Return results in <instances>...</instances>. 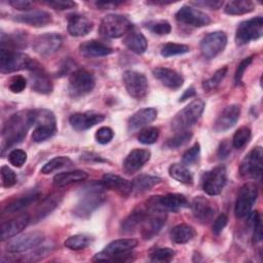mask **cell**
<instances>
[{
  "label": "cell",
  "mask_w": 263,
  "mask_h": 263,
  "mask_svg": "<svg viewBox=\"0 0 263 263\" xmlns=\"http://www.w3.org/2000/svg\"><path fill=\"white\" fill-rule=\"evenodd\" d=\"M33 125V110H22L12 114L2 128V153L6 148L21 143Z\"/></svg>",
  "instance_id": "6da1fadb"
},
{
  "label": "cell",
  "mask_w": 263,
  "mask_h": 263,
  "mask_svg": "<svg viewBox=\"0 0 263 263\" xmlns=\"http://www.w3.org/2000/svg\"><path fill=\"white\" fill-rule=\"evenodd\" d=\"M104 189L101 182H92L84 186L80 191L78 202L73 209L74 215L79 218L89 217L105 201Z\"/></svg>",
  "instance_id": "7a4b0ae2"
},
{
  "label": "cell",
  "mask_w": 263,
  "mask_h": 263,
  "mask_svg": "<svg viewBox=\"0 0 263 263\" xmlns=\"http://www.w3.org/2000/svg\"><path fill=\"white\" fill-rule=\"evenodd\" d=\"M138 246L135 238H120L108 243L100 253L96 254L92 261H119L124 262L132 259L130 251Z\"/></svg>",
  "instance_id": "3957f363"
},
{
  "label": "cell",
  "mask_w": 263,
  "mask_h": 263,
  "mask_svg": "<svg viewBox=\"0 0 263 263\" xmlns=\"http://www.w3.org/2000/svg\"><path fill=\"white\" fill-rule=\"evenodd\" d=\"M34 125L36 126L32 133V140L36 143L51 138L57 132V120L54 114L48 109H34Z\"/></svg>",
  "instance_id": "277c9868"
},
{
  "label": "cell",
  "mask_w": 263,
  "mask_h": 263,
  "mask_svg": "<svg viewBox=\"0 0 263 263\" xmlns=\"http://www.w3.org/2000/svg\"><path fill=\"white\" fill-rule=\"evenodd\" d=\"M37 64L38 62L23 52L5 48L0 50V71L2 73H12L21 70L31 71Z\"/></svg>",
  "instance_id": "5b68a950"
},
{
  "label": "cell",
  "mask_w": 263,
  "mask_h": 263,
  "mask_svg": "<svg viewBox=\"0 0 263 263\" xmlns=\"http://www.w3.org/2000/svg\"><path fill=\"white\" fill-rule=\"evenodd\" d=\"M203 110L204 102L202 100L196 99L192 101L176 114L172 120V128L176 132L186 130L200 118Z\"/></svg>",
  "instance_id": "8992f818"
},
{
  "label": "cell",
  "mask_w": 263,
  "mask_h": 263,
  "mask_svg": "<svg viewBox=\"0 0 263 263\" xmlns=\"http://www.w3.org/2000/svg\"><path fill=\"white\" fill-rule=\"evenodd\" d=\"M96 85L95 76L84 69L74 71L69 77L68 92L73 99H77L89 93Z\"/></svg>",
  "instance_id": "52a82bcc"
},
{
  "label": "cell",
  "mask_w": 263,
  "mask_h": 263,
  "mask_svg": "<svg viewBox=\"0 0 263 263\" xmlns=\"http://www.w3.org/2000/svg\"><path fill=\"white\" fill-rule=\"evenodd\" d=\"M133 28V24L126 16L110 13L103 17L100 25V33L108 38H119Z\"/></svg>",
  "instance_id": "ba28073f"
},
{
  "label": "cell",
  "mask_w": 263,
  "mask_h": 263,
  "mask_svg": "<svg viewBox=\"0 0 263 263\" xmlns=\"http://www.w3.org/2000/svg\"><path fill=\"white\" fill-rule=\"evenodd\" d=\"M188 201L186 197L179 193H168L165 195L151 196L146 201V208L162 212H178L181 209L187 208Z\"/></svg>",
  "instance_id": "9c48e42d"
},
{
  "label": "cell",
  "mask_w": 263,
  "mask_h": 263,
  "mask_svg": "<svg viewBox=\"0 0 263 263\" xmlns=\"http://www.w3.org/2000/svg\"><path fill=\"white\" fill-rule=\"evenodd\" d=\"M258 196V187L253 182H248L243 184L237 193L235 206H234V214L237 218L241 219L247 217L251 210L256 202Z\"/></svg>",
  "instance_id": "30bf717a"
},
{
  "label": "cell",
  "mask_w": 263,
  "mask_h": 263,
  "mask_svg": "<svg viewBox=\"0 0 263 263\" xmlns=\"http://www.w3.org/2000/svg\"><path fill=\"white\" fill-rule=\"evenodd\" d=\"M263 35V18L261 16L253 17L241 22L235 33L237 45H243L252 40H257Z\"/></svg>",
  "instance_id": "8fae6325"
},
{
  "label": "cell",
  "mask_w": 263,
  "mask_h": 263,
  "mask_svg": "<svg viewBox=\"0 0 263 263\" xmlns=\"http://www.w3.org/2000/svg\"><path fill=\"white\" fill-rule=\"evenodd\" d=\"M263 150L262 147L257 146L253 148L241 160L239 172L242 177L260 179L262 175Z\"/></svg>",
  "instance_id": "7c38bea8"
},
{
  "label": "cell",
  "mask_w": 263,
  "mask_h": 263,
  "mask_svg": "<svg viewBox=\"0 0 263 263\" xmlns=\"http://www.w3.org/2000/svg\"><path fill=\"white\" fill-rule=\"evenodd\" d=\"M122 81L130 97L141 100L147 95L148 81L144 74L134 70H126L122 74Z\"/></svg>",
  "instance_id": "4fadbf2b"
},
{
  "label": "cell",
  "mask_w": 263,
  "mask_h": 263,
  "mask_svg": "<svg viewBox=\"0 0 263 263\" xmlns=\"http://www.w3.org/2000/svg\"><path fill=\"white\" fill-rule=\"evenodd\" d=\"M227 181V172L224 165H219L211 171L204 173L202 177V189L203 191L215 196L222 192Z\"/></svg>",
  "instance_id": "5bb4252c"
},
{
  "label": "cell",
  "mask_w": 263,
  "mask_h": 263,
  "mask_svg": "<svg viewBox=\"0 0 263 263\" xmlns=\"http://www.w3.org/2000/svg\"><path fill=\"white\" fill-rule=\"evenodd\" d=\"M227 44V36L222 31H215L206 34L200 41L201 54L208 59L216 58L222 52Z\"/></svg>",
  "instance_id": "9a60e30c"
},
{
  "label": "cell",
  "mask_w": 263,
  "mask_h": 263,
  "mask_svg": "<svg viewBox=\"0 0 263 263\" xmlns=\"http://www.w3.org/2000/svg\"><path fill=\"white\" fill-rule=\"evenodd\" d=\"M44 235L41 232H29L11 238L6 246V250L9 253L20 254L26 253L33 249H36L43 241Z\"/></svg>",
  "instance_id": "2e32d148"
},
{
  "label": "cell",
  "mask_w": 263,
  "mask_h": 263,
  "mask_svg": "<svg viewBox=\"0 0 263 263\" xmlns=\"http://www.w3.org/2000/svg\"><path fill=\"white\" fill-rule=\"evenodd\" d=\"M146 217L140 227L144 239H151L163 227L166 220V213L157 210L147 209Z\"/></svg>",
  "instance_id": "e0dca14e"
},
{
  "label": "cell",
  "mask_w": 263,
  "mask_h": 263,
  "mask_svg": "<svg viewBox=\"0 0 263 263\" xmlns=\"http://www.w3.org/2000/svg\"><path fill=\"white\" fill-rule=\"evenodd\" d=\"M63 44V38L57 33H45L37 36L33 41V49L41 57H48L57 52Z\"/></svg>",
  "instance_id": "ac0fdd59"
},
{
  "label": "cell",
  "mask_w": 263,
  "mask_h": 263,
  "mask_svg": "<svg viewBox=\"0 0 263 263\" xmlns=\"http://www.w3.org/2000/svg\"><path fill=\"white\" fill-rule=\"evenodd\" d=\"M175 16L179 23L191 27L200 28L211 24V18L206 13L188 5L182 6Z\"/></svg>",
  "instance_id": "d6986e66"
},
{
  "label": "cell",
  "mask_w": 263,
  "mask_h": 263,
  "mask_svg": "<svg viewBox=\"0 0 263 263\" xmlns=\"http://www.w3.org/2000/svg\"><path fill=\"white\" fill-rule=\"evenodd\" d=\"M104 119H105V115L101 113H97L93 111H86V112H78V113L72 114L69 118V122H70V125L75 130L83 132L102 122Z\"/></svg>",
  "instance_id": "ffe728a7"
},
{
  "label": "cell",
  "mask_w": 263,
  "mask_h": 263,
  "mask_svg": "<svg viewBox=\"0 0 263 263\" xmlns=\"http://www.w3.org/2000/svg\"><path fill=\"white\" fill-rule=\"evenodd\" d=\"M191 210L194 217L201 223L211 222L217 214L216 205L208 198L196 196L191 203Z\"/></svg>",
  "instance_id": "44dd1931"
},
{
  "label": "cell",
  "mask_w": 263,
  "mask_h": 263,
  "mask_svg": "<svg viewBox=\"0 0 263 263\" xmlns=\"http://www.w3.org/2000/svg\"><path fill=\"white\" fill-rule=\"evenodd\" d=\"M239 115L240 107L238 105L232 104L225 107L214 122L215 132L222 133L231 128L237 122Z\"/></svg>",
  "instance_id": "7402d4cb"
},
{
  "label": "cell",
  "mask_w": 263,
  "mask_h": 263,
  "mask_svg": "<svg viewBox=\"0 0 263 263\" xmlns=\"http://www.w3.org/2000/svg\"><path fill=\"white\" fill-rule=\"evenodd\" d=\"M157 117V110L155 108H143L135 112L128 119L127 130L136 133L137 130L147 126L153 122Z\"/></svg>",
  "instance_id": "603a6c76"
},
{
  "label": "cell",
  "mask_w": 263,
  "mask_h": 263,
  "mask_svg": "<svg viewBox=\"0 0 263 263\" xmlns=\"http://www.w3.org/2000/svg\"><path fill=\"white\" fill-rule=\"evenodd\" d=\"M30 216L22 214L1 224V239L6 240L21 233L29 224Z\"/></svg>",
  "instance_id": "cb8c5ba5"
},
{
  "label": "cell",
  "mask_w": 263,
  "mask_h": 263,
  "mask_svg": "<svg viewBox=\"0 0 263 263\" xmlns=\"http://www.w3.org/2000/svg\"><path fill=\"white\" fill-rule=\"evenodd\" d=\"M30 72L31 86L34 91L42 95H48L52 91L51 80L39 63Z\"/></svg>",
  "instance_id": "d4e9b609"
},
{
  "label": "cell",
  "mask_w": 263,
  "mask_h": 263,
  "mask_svg": "<svg viewBox=\"0 0 263 263\" xmlns=\"http://www.w3.org/2000/svg\"><path fill=\"white\" fill-rule=\"evenodd\" d=\"M101 183L105 189L117 192L122 196H128L133 192V184L130 181L114 174H105Z\"/></svg>",
  "instance_id": "484cf974"
},
{
  "label": "cell",
  "mask_w": 263,
  "mask_h": 263,
  "mask_svg": "<svg viewBox=\"0 0 263 263\" xmlns=\"http://www.w3.org/2000/svg\"><path fill=\"white\" fill-rule=\"evenodd\" d=\"M13 20L33 27H44L52 22L51 14L44 10H30L13 16Z\"/></svg>",
  "instance_id": "4316f807"
},
{
  "label": "cell",
  "mask_w": 263,
  "mask_h": 263,
  "mask_svg": "<svg viewBox=\"0 0 263 263\" xmlns=\"http://www.w3.org/2000/svg\"><path fill=\"white\" fill-rule=\"evenodd\" d=\"M153 76L158 79L164 86L171 89H178L184 83L183 76L175 70L168 68H155L152 70Z\"/></svg>",
  "instance_id": "83f0119b"
},
{
  "label": "cell",
  "mask_w": 263,
  "mask_h": 263,
  "mask_svg": "<svg viewBox=\"0 0 263 263\" xmlns=\"http://www.w3.org/2000/svg\"><path fill=\"white\" fill-rule=\"evenodd\" d=\"M151 152L147 149H134L123 160V168L126 173L132 174L139 171L147 161H149Z\"/></svg>",
  "instance_id": "f1b7e54d"
},
{
  "label": "cell",
  "mask_w": 263,
  "mask_h": 263,
  "mask_svg": "<svg viewBox=\"0 0 263 263\" xmlns=\"http://www.w3.org/2000/svg\"><path fill=\"white\" fill-rule=\"evenodd\" d=\"M68 32L70 35L80 37L87 35L93 28L92 22L81 14H71L68 17Z\"/></svg>",
  "instance_id": "f546056e"
},
{
  "label": "cell",
  "mask_w": 263,
  "mask_h": 263,
  "mask_svg": "<svg viewBox=\"0 0 263 263\" xmlns=\"http://www.w3.org/2000/svg\"><path fill=\"white\" fill-rule=\"evenodd\" d=\"M80 53L85 58H101L109 55L113 52V49L103 42L98 40H88L82 42L79 46Z\"/></svg>",
  "instance_id": "4dcf8cb0"
},
{
  "label": "cell",
  "mask_w": 263,
  "mask_h": 263,
  "mask_svg": "<svg viewBox=\"0 0 263 263\" xmlns=\"http://www.w3.org/2000/svg\"><path fill=\"white\" fill-rule=\"evenodd\" d=\"M123 43L128 49H130L137 54L144 53L148 47V42L146 37L141 32L137 31L135 28L130 29L125 34Z\"/></svg>",
  "instance_id": "1f68e13d"
},
{
  "label": "cell",
  "mask_w": 263,
  "mask_h": 263,
  "mask_svg": "<svg viewBox=\"0 0 263 263\" xmlns=\"http://www.w3.org/2000/svg\"><path fill=\"white\" fill-rule=\"evenodd\" d=\"M88 175L86 172L84 171H80V170H75V171H70V172H63L60 174H57L53 177L52 183L53 186L57 188H61V187H65L68 186L72 183H77L80 181H84L85 179H87Z\"/></svg>",
  "instance_id": "d6a6232c"
},
{
  "label": "cell",
  "mask_w": 263,
  "mask_h": 263,
  "mask_svg": "<svg viewBox=\"0 0 263 263\" xmlns=\"http://www.w3.org/2000/svg\"><path fill=\"white\" fill-rule=\"evenodd\" d=\"M147 214V210L144 209H137L133 211L121 223L120 229L123 233H133L138 230Z\"/></svg>",
  "instance_id": "836d02e7"
},
{
  "label": "cell",
  "mask_w": 263,
  "mask_h": 263,
  "mask_svg": "<svg viewBox=\"0 0 263 263\" xmlns=\"http://www.w3.org/2000/svg\"><path fill=\"white\" fill-rule=\"evenodd\" d=\"M40 196V193L38 191H30L27 192L25 195L12 200L6 208L4 213L5 214H15L18 213L21 211H23L24 209H26L27 206L31 205L32 203H34Z\"/></svg>",
  "instance_id": "e575fe53"
},
{
  "label": "cell",
  "mask_w": 263,
  "mask_h": 263,
  "mask_svg": "<svg viewBox=\"0 0 263 263\" xmlns=\"http://www.w3.org/2000/svg\"><path fill=\"white\" fill-rule=\"evenodd\" d=\"M196 235V231L195 229L186 223H182V224H178L175 227L172 228L171 232H170V236L171 239L179 245L182 243H186L188 241H190L192 238H194V236Z\"/></svg>",
  "instance_id": "d590c367"
},
{
  "label": "cell",
  "mask_w": 263,
  "mask_h": 263,
  "mask_svg": "<svg viewBox=\"0 0 263 263\" xmlns=\"http://www.w3.org/2000/svg\"><path fill=\"white\" fill-rule=\"evenodd\" d=\"M28 44V37L26 32H15L8 35L2 33L1 35V48L13 50L15 48H24Z\"/></svg>",
  "instance_id": "8d00e7d4"
},
{
  "label": "cell",
  "mask_w": 263,
  "mask_h": 263,
  "mask_svg": "<svg viewBox=\"0 0 263 263\" xmlns=\"http://www.w3.org/2000/svg\"><path fill=\"white\" fill-rule=\"evenodd\" d=\"M255 9V4L250 0H231L225 5L224 11L230 15H240L252 12Z\"/></svg>",
  "instance_id": "74e56055"
},
{
  "label": "cell",
  "mask_w": 263,
  "mask_h": 263,
  "mask_svg": "<svg viewBox=\"0 0 263 263\" xmlns=\"http://www.w3.org/2000/svg\"><path fill=\"white\" fill-rule=\"evenodd\" d=\"M160 182H161V179L158 177L150 176V175H140L132 181L133 191L137 193H143L145 191L150 190Z\"/></svg>",
  "instance_id": "f35d334b"
},
{
  "label": "cell",
  "mask_w": 263,
  "mask_h": 263,
  "mask_svg": "<svg viewBox=\"0 0 263 263\" xmlns=\"http://www.w3.org/2000/svg\"><path fill=\"white\" fill-rule=\"evenodd\" d=\"M168 175L173 179L183 184H191L193 181V177L190 171L184 164H181V163L171 164L168 167Z\"/></svg>",
  "instance_id": "ab89813d"
},
{
  "label": "cell",
  "mask_w": 263,
  "mask_h": 263,
  "mask_svg": "<svg viewBox=\"0 0 263 263\" xmlns=\"http://www.w3.org/2000/svg\"><path fill=\"white\" fill-rule=\"evenodd\" d=\"M72 164H73V162L69 157L58 156V157H54V158L50 159L49 161H47L41 168V173L44 175H47V174L53 173L58 170L69 167Z\"/></svg>",
  "instance_id": "60d3db41"
},
{
  "label": "cell",
  "mask_w": 263,
  "mask_h": 263,
  "mask_svg": "<svg viewBox=\"0 0 263 263\" xmlns=\"http://www.w3.org/2000/svg\"><path fill=\"white\" fill-rule=\"evenodd\" d=\"M61 200H62V198L58 194H53V195H50L47 198H45L37 211V214H36L37 218L42 219L43 217L50 214L55 208L59 206Z\"/></svg>",
  "instance_id": "b9f144b4"
},
{
  "label": "cell",
  "mask_w": 263,
  "mask_h": 263,
  "mask_svg": "<svg viewBox=\"0 0 263 263\" xmlns=\"http://www.w3.org/2000/svg\"><path fill=\"white\" fill-rule=\"evenodd\" d=\"M90 241L91 238L86 234H75L66 239L65 247L70 250L78 251L85 249L90 243Z\"/></svg>",
  "instance_id": "7bdbcfd3"
},
{
  "label": "cell",
  "mask_w": 263,
  "mask_h": 263,
  "mask_svg": "<svg viewBox=\"0 0 263 263\" xmlns=\"http://www.w3.org/2000/svg\"><path fill=\"white\" fill-rule=\"evenodd\" d=\"M227 71H228L227 67H222V68L218 69L209 79H206L202 82V88L206 91L217 88L220 85V83L222 82V80L224 79V77L226 76Z\"/></svg>",
  "instance_id": "ee69618b"
},
{
  "label": "cell",
  "mask_w": 263,
  "mask_h": 263,
  "mask_svg": "<svg viewBox=\"0 0 263 263\" xmlns=\"http://www.w3.org/2000/svg\"><path fill=\"white\" fill-rule=\"evenodd\" d=\"M190 48L186 44H181V43H166L161 47L160 53L164 58H170V57H175L179 54H184L189 52Z\"/></svg>",
  "instance_id": "f6af8a7d"
},
{
  "label": "cell",
  "mask_w": 263,
  "mask_h": 263,
  "mask_svg": "<svg viewBox=\"0 0 263 263\" xmlns=\"http://www.w3.org/2000/svg\"><path fill=\"white\" fill-rule=\"evenodd\" d=\"M191 138H192V133L191 132H188V130L179 132L174 137L170 138L165 142L164 146L168 149H177V148L187 144L190 141Z\"/></svg>",
  "instance_id": "bcb514c9"
},
{
  "label": "cell",
  "mask_w": 263,
  "mask_h": 263,
  "mask_svg": "<svg viewBox=\"0 0 263 263\" xmlns=\"http://www.w3.org/2000/svg\"><path fill=\"white\" fill-rule=\"evenodd\" d=\"M145 28L148 29L151 33L156 35H166L171 32L172 27L167 21L159 20V21H149L145 23Z\"/></svg>",
  "instance_id": "7dc6e473"
},
{
  "label": "cell",
  "mask_w": 263,
  "mask_h": 263,
  "mask_svg": "<svg viewBox=\"0 0 263 263\" xmlns=\"http://www.w3.org/2000/svg\"><path fill=\"white\" fill-rule=\"evenodd\" d=\"M247 217H249V222L252 226L253 229V237L255 241L259 242L262 240L263 237V232H262V223H261V218L260 214L258 211L250 213Z\"/></svg>",
  "instance_id": "c3c4849f"
},
{
  "label": "cell",
  "mask_w": 263,
  "mask_h": 263,
  "mask_svg": "<svg viewBox=\"0 0 263 263\" xmlns=\"http://www.w3.org/2000/svg\"><path fill=\"white\" fill-rule=\"evenodd\" d=\"M251 128L248 126L239 127L233 135L232 145L236 149L242 148L251 139Z\"/></svg>",
  "instance_id": "681fc988"
},
{
  "label": "cell",
  "mask_w": 263,
  "mask_h": 263,
  "mask_svg": "<svg viewBox=\"0 0 263 263\" xmlns=\"http://www.w3.org/2000/svg\"><path fill=\"white\" fill-rule=\"evenodd\" d=\"M159 137V129L154 126H150L147 128H144L140 132L138 136V140L140 143L145 144V145H150L153 144L157 141Z\"/></svg>",
  "instance_id": "f907efd6"
},
{
  "label": "cell",
  "mask_w": 263,
  "mask_h": 263,
  "mask_svg": "<svg viewBox=\"0 0 263 263\" xmlns=\"http://www.w3.org/2000/svg\"><path fill=\"white\" fill-rule=\"evenodd\" d=\"M176 252L170 248H159L150 254V260L153 262H170L175 257Z\"/></svg>",
  "instance_id": "816d5d0a"
},
{
  "label": "cell",
  "mask_w": 263,
  "mask_h": 263,
  "mask_svg": "<svg viewBox=\"0 0 263 263\" xmlns=\"http://www.w3.org/2000/svg\"><path fill=\"white\" fill-rule=\"evenodd\" d=\"M200 155V145L199 143H195L192 147L185 151L182 157V161L184 165H191L195 163Z\"/></svg>",
  "instance_id": "f5cc1de1"
},
{
  "label": "cell",
  "mask_w": 263,
  "mask_h": 263,
  "mask_svg": "<svg viewBox=\"0 0 263 263\" xmlns=\"http://www.w3.org/2000/svg\"><path fill=\"white\" fill-rule=\"evenodd\" d=\"M0 175H1V181H2L3 187H5V188L12 187L16 183V176H15L14 172L7 165L1 166Z\"/></svg>",
  "instance_id": "db71d44e"
},
{
  "label": "cell",
  "mask_w": 263,
  "mask_h": 263,
  "mask_svg": "<svg viewBox=\"0 0 263 263\" xmlns=\"http://www.w3.org/2000/svg\"><path fill=\"white\" fill-rule=\"evenodd\" d=\"M27 85L26 78L22 75H14L8 81V88L11 92L20 93L22 92Z\"/></svg>",
  "instance_id": "11a10c76"
},
{
  "label": "cell",
  "mask_w": 263,
  "mask_h": 263,
  "mask_svg": "<svg viewBox=\"0 0 263 263\" xmlns=\"http://www.w3.org/2000/svg\"><path fill=\"white\" fill-rule=\"evenodd\" d=\"M8 160L13 166L21 167L27 161V153L22 149H14L8 154Z\"/></svg>",
  "instance_id": "9f6ffc18"
},
{
  "label": "cell",
  "mask_w": 263,
  "mask_h": 263,
  "mask_svg": "<svg viewBox=\"0 0 263 263\" xmlns=\"http://www.w3.org/2000/svg\"><path fill=\"white\" fill-rule=\"evenodd\" d=\"M113 137H114V132L109 126L100 127L96 132V135H95V138H96L97 142L100 143V144H103V145L108 144L109 142H111Z\"/></svg>",
  "instance_id": "6f0895ef"
},
{
  "label": "cell",
  "mask_w": 263,
  "mask_h": 263,
  "mask_svg": "<svg viewBox=\"0 0 263 263\" xmlns=\"http://www.w3.org/2000/svg\"><path fill=\"white\" fill-rule=\"evenodd\" d=\"M253 61V57H248L246 59H243L237 66L236 68V71H235V74H234V81L236 84L240 83L241 82V79H242V76L245 74V71L246 69L250 66V64L252 63Z\"/></svg>",
  "instance_id": "680465c9"
},
{
  "label": "cell",
  "mask_w": 263,
  "mask_h": 263,
  "mask_svg": "<svg viewBox=\"0 0 263 263\" xmlns=\"http://www.w3.org/2000/svg\"><path fill=\"white\" fill-rule=\"evenodd\" d=\"M45 4L48 6L58 9V10H66V9H71L76 6V3L74 1L70 0H54V1H45Z\"/></svg>",
  "instance_id": "91938a15"
},
{
  "label": "cell",
  "mask_w": 263,
  "mask_h": 263,
  "mask_svg": "<svg viewBox=\"0 0 263 263\" xmlns=\"http://www.w3.org/2000/svg\"><path fill=\"white\" fill-rule=\"evenodd\" d=\"M228 222V217L225 214H220L214 221L213 224V232L214 234L218 235L222 232V230L225 228Z\"/></svg>",
  "instance_id": "94428289"
},
{
  "label": "cell",
  "mask_w": 263,
  "mask_h": 263,
  "mask_svg": "<svg viewBox=\"0 0 263 263\" xmlns=\"http://www.w3.org/2000/svg\"><path fill=\"white\" fill-rule=\"evenodd\" d=\"M193 5L205 7L209 9H219L223 5V1H215V0H200V1H191Z\"/></svg>",
  "instance_id": "6125c7cd"
},
{
  "label": "cell",
  "mask_w": 263,
  "mask_h": 263,
  "mask_svg": "<svg viewBox=\"0 0 263 263\" xmlns=\"http://www.w3.org/2000/svg\"><path fill=\"white\" fill-rule=\"evenodd\" d=\"M9 4L15 9L25 11H30V9L33 7V2L28 0H10Z\"/></svg>",
  "instance_id": "be15d7a7"
},
{
  "label": "cell",
  "mask_w": 263,
  "mask_h": 263,
  "mask_svg": "<svg viewBox=\"0 0 263 263\" xmlns=\"http://www.w3.org/2000/svg\"><path fill=\"white\" fill-rule=\"evenodd\" d=\"M231 151V148H230V143L228 141H223L220 146H219V149H218V156L220 159H224L226 158L229 153Z\"/></svg>",
  "instance_id": "e7e4bbea"
},
{
  "label": "cell",
  "mask_w": 263,
  "mask_h": 263,
  "mask_svg": "<svg viewBox=\"0 0 263 263\" xmlns=\"http://www.w3.org/2000/svg\"><path fill=\"white\" fill-rule=\"evenodd\" d=\"M99 8L101 9H109V8H114L117 5L121 4V2H116V1H109V2H96L95 3Z\"/></svg>",
  "instance_id": "03108f58"
},
{
  "label": "cell",
  "mask_w": 263,
  "mask_h": 263,
  "mask_svg": "<svg viewBox=\"0 0 263 263\" xmlns=\"http://www.w3.org/2000/svg\"><path fill=\"white\" fill-rule=\"evenodd\" d=\"M195 93H196V92H195V88H194L193 86H191V87H189V88H187V89L185 90V92H184V93L182 95V97L180 98L179 102H184V101H186L187 99L194 97Z\"/></svg>",
  "instance_id": "003e7915"
}]
</instances>
